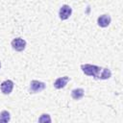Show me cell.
Returning a JSON list of instances; mask_svg holds the SVG:
<instances>
[{"mask_svg":"<svg viewBox=\"0 0 123 123\" xmlns=\"http://www.w3.org/2000/svg\"><path fill=\"white\" fill-rule=\"evenodd\" d=\"M39 122H51V118L49 114H41V116L38 118Z\"/></svg>","mask_w":123,"mask_h":123,"instance_id":"obj_11","label":"cell"},{"mask_svg":"<svg viewBox=\"0 0 123 123\" xmlns=\"http://www.w3.org/2000/svg\"><path fill=\"white\" fill-rule=\"evenodd\" d=\"M0 67H1V62H0Z\"/></svg>","mask_w":123,"mask_h":123,"instance_id":"obj_12","label":"cell"},{"mask_svg":"<svg viewBox=\"0 0 123 123\" xmlns=\"http://www.w3.org/2000/svg\"><path fill=\"white\" fill-rule=\"evenodd\" d=\"M111 21V16H110L109 14H102V15H100V16L98 17V19H97L98 25H99L100 27H102V28L108 27V26L110 25Z\"/></svg>","mask_w":123,"mask_h":123,"instance_id":"obj_6","label":"cell"},{"mask_svg":"<svg viewBox=\"0 0 123 123\" xmlns=\"http://www.w3.org/2000/svg\"><path fill=\"white\" fill-rule=\"evenodd\" d=\"M13 88V82L11 80H6L1 84V91L4 94H10Z\"/></svg>","mask_w":123,"mask_h":123,"instance_id":"obj_5","label":"cell"},{"mask_svg":"<svg viewBox=\"0 0 123 123\" xmlns=\"http://www.w3.org/2000/svg\"><path fill=\"white\" fill-rule=\"evenodd\" d=\"M10 112L7 111H3L1 113H0V122H8L10 121Z\"/></svg>","mask_w":123,"mask_h":123,"instance_id":"obj_10","label":"cell"},{"mask_svg":"<svg viewBox=\"0 0 123 123\" xmlns=\"http://www.w3.org/2000/svg\"><path fill=\"white\" fill-rule=\"evenodd\" d=\"M71 13H72V9L68 5H62L59 11V16L62 20H65L69 18Z\"/></svg>","mask_w":123,"mask_h":123,"instance_id":"obj_4","label":"cell"},{"mask_svg":"<svg viewBox=\"0 0 123 123\" xmlns=\"http://www.w3.org/2000/svg\"><path fill=\"white\" fill-rule=\"evenodd\" d=\"M84 94H85V92H84V89L83 88H75V89H73L71 91V96L75 100L82 99L84 97Z\"/></svg>","mask_w":123,"mask_h":123,"instance_id":"obj_9","label":"cell"},{"mask_svg":"<svg viewBox=\"0 0 123 123\" xmlns=\"http://www.w3.org/2000/svg\"><path fill=\"white\" fill-rule=\"evenodd\" d=\"M45 88V84L37 80H33L30 83V92L31 93H38Z\"/></svg>","mask_w":123,"mask_h":123,"instance_id":"obj_2","label":"cell"},{"mask_svg":"<svg viewBox=\"0 0 123 123\" xmlns=\"http://www.w3.org/2000/svg\"><path fill=\"white\" fill-rule=\"evenodd\" d=\"M81 68L83 70V72L87 75V76H92L94 77L95 79H98V75H99V72L101 70L102 67L100 66H97V65H94V64H88V63H86V64H82L81 65Z\"/></svg>","mask_w":123,"mask_h":123,"instance_id":"obj_1","label":"cell"},{"mask_svg":"<svg viewBox=\"0 0 123 123\" xmlns=\"http://www.w3.org/2000/svg\"><path fill=\"white\" fill-rule=\"evenodd\" d=\"M69 81V78L67 76H64V77H61V78H58L55 82H54V86L58 89H61L62 87H64L66 86V84L68 83Z\"/></svg>","mask_w":123,"mask_h":123,"instance_id":"obj_7","label":"cell"},{"mask_svg":"<svg viewBox=\"0 0 123 123\" xmlns=\"http://www.w3.org/2000/svg\"><path fill=\"white\" fill-rule=\"evenodd\" d=\"M111 77V71L109 68H101V70L99 72V75H98V79L107 80Z\"/></svg>","mask_w":123,"mask_h":123,"instance_id":"obj_8","label":"cell"},{"mask_svg":"<svg viewBox=\"0 0 123 123\" xmlns=\"http://www.w3.org/2000/svg\"><path fill=\"white\" fill-rule=\"evenodd\" d=\"M12 47L17 52H21L26 47V41L21 37H16L12 40Z\"/></svg>","mask_w":123,"mask_h":123,"instance_id":"obj_3","label":"cell"}]
</instances>
